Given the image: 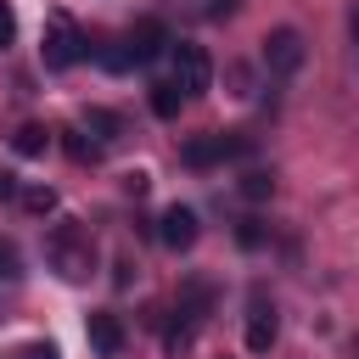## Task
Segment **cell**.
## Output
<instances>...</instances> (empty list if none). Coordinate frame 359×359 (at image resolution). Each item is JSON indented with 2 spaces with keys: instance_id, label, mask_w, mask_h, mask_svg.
<instances>
[{
  "instance_id": "6da1fadb",
  "label": "cell",
  "mask_w": 359,
  "mask_h": 359,
  "mask_svg": "<svg viewBox=\"0 0 359 359\" xmlns=\"http://www.w3.org/2000/svg\"><path fill=\"white\" fill-rule=\"evenodd\" d=\"M50 264H56L62 280H90V269H95V241H90V230H84L79 219H62V224L50 230Z\"/></svg>"
},
{
  "instance_id": "7a4b0ae2",
  "label": "cell",
  "mask_w": 359,
  "mask_h": 359,
  "mask_svg": "<svg viewBox=\"0 0 359 359\" xmlns=\"http://www.w3.org/2000/svg\"><path fill=\"white\" fill-rule=\"evenodd\" d=\"M247 151H252L247 135L208 129V135H191V140L180 146V163H185V168H213V163H224V157H247Z\"/></svg>"
},
{
  "instance_id": "3957f363",
  "label": "cell",
  "mask_w": 359,
  "mask_h": 359,
  "mask_svg": "<svg viewBox=\"0 0 359 359\" xmlns=\"http://www.w3.org/2000/svg\"><path fill=\"white\" fill-rule=\"evenodd\" d=\"M84 34H79V22L67 17V11H50V22H45V67H73V62H84Z\"/></svg>"
},
{
  "instance_id": "277c9868",
  "label": "cell",
  "mask_w": 359,
  "mask_h": 359,
  "mask_svg": "<svg viewBox=\"0 0 359 359\" xmlns=\"http://www.w3.org/2000/svg\"><path fill=\"white\" fill-rule=\"evenodd\" d=\"M174 84H180V95H208V84H213V56H208L202 45L180 39V45H174Z\"/></svg>"
},
{
  "instance_id": "5b68a950",
  "label": "cell",
  "mask_w": 359,
  "mask_h": 359,
  "mask_svg": "<svg viewBox=\"0 0 359 359\" xmlns=\"http://www.w3.org/2000/svg\"><path fill=\"white\" fill-rule=\"evenodd\" d=\"M303 56H309V50H303V34H297V28H269V34H264V67H269V73L286 79V73L303 67Z\"/></svg>"
},
{
  "instance_id": "8992f818",
  "label": "cell",
  "mask_w": 359,
  "mask_h": 359,
  "mask_svg": "<svg viewBox=\"0 0 359 359\" xmlns=\"http://www.w3.org/2000/svg\"><path fill=\"white\" fill-rule=\"evenodd\" d=\"M241 337L252 353H269L275 337H280V320H275V303L269 297H247V320H241Z\"/></svg>"
},
{
  "instance_id": "52a82bcc",
  "label": "cell",
  "mask_w": 359,
  "mask_h": 359,
  "mask_svg": "<svg viewBox=\"0 0 359 359\" xmlns=\"http://www.w3.org/2000/svg\"><path fill=\"white\" fill-rule=\"evenodd\" d=\"M196 213L185 208V202H174V208H163V219H157V241L168 247V252H191L196 247Z\"/></svg>"
},
{
  "instance_id": "ba28073f",
  "label": "cell",
  "mask_w": 359,
  "mask_h": 359,
  "mask_svg": "<svg viewBox=\"0 0 359 359\" xmlns=\"http://www.w3.org/2000/svg\"><path fill=\"white\" fill-rule=\"evenodd\" d=\"M163 45H168V28H163L157 17H146V22H135V28L123 34V56H129V67H135V62H157Z\"/></svg>"
},
{
  "instance_id": "9c48e42d",
  "label": "cell",
  "mask_w": 359,
  "mask_h": 359,
  "mask_svg": "<svg viewBox=\"0 0 359 359\" xmlns=\"http://www.w3.org/2000/svg\"><path fill=\"white\" fill-rule=\"evenodd\" d=\"M84 337H90V348H95L101 359H118V353H123V320L107 314V309H95V314L84 320Z\"/></svg>"
},
{
  "instance_id": "30bf717a",
  "label": "cell",
  "mask_w": 359,
  "mask_h": 359,
  "mask_svg": "<svg viewBox=\"0 0 359 359\" xmlns=\"http://www.w3.org/2000/svg\"><path fill=\"white\" fill-rule=\"evenodd\" d=\"M180 314L202 325V320L213 314V280H185V292H180Z\"/></svg>"
},
{
  "instance_id": "8fae6325",
  "label": "cell",
  "mask_w": 359,
  "mask_h": 359,
  "mask_svg": "<svg viewBox=\"0 0 359 359\" xmlns=\"http://www.w3.org/2000/svg\"><path fill=\"white\" fill-rule=\"evenodd\" d=\"M84 135H95V146H112V140L123 135V118L107 112V107H90V112H84Z\"/></svg>"
},
{
  "instance_id": "7c38bea8",
  "label": "cell",
  "mask_w": 359,
  "mask_h": 359,
  "mask_svg": "<svg viewBox=\"0 0 359 359\" xmlns=\"http://www.w3.org/2000/svg\"><path fill=\"white\" fill-rule=\"evenodd\" d=\"M11 151H17V157H45V151H50V129H45V123H22V129L11 135Z\"/></svg>"
},
{
  "instance_id": "4fadbf2b",
  "label": "cell",
  "mask_w": 359,
  "mask_h": 359,
  "mask_svg": "<svg viewBox=\"0 0 359 359\" xmlns=\"http://www.w3.org/2000/svg\"><path fill=\"white\" fill-rule=\"evenodd\" d=\"M191 342H196V320H174V325L163 331V348H168V359H185V353H191Z\"/></svg>"
},
{
  "instance_id": "5bb4252c",
  "label": "cell",
  "mask_w": 359,
  "mask_h": 359,
  "mask_svg": "<svg viewBox=\"0 0 359 359\" xmlns=\"http://www.w3.org/2000/svg\"><path fill=\"white\" fill-rule=\"evenodd\" d=\"M180 101H185V95H180L174 79H168V84H151V112H157V118H180Z\"/></svg>"
},
{
  "instance_id": "9a60e30c",
  "label": "cell",
  "mask_w": 359,
  "mask_h": 359,
  "mask_svg": "<svg viewBox=\"0 0 359 359\" xmlns=\"http://www.w3.org/2000/svg\"><path fill=\"white\" fill-rule=\"evenodd\" d=\"M22 208L28 213H56V191L50 185H22Z\"/></svg>"
},
{
  "instance_id": "2e32d148",
  "label": "cell",
  "mask_w": 359,
  "mask_h": 359,
  "mask_svg": "<svg viewBox=\"0 0 359 359\" xmlns=\"http://www.w3.org/2000/svg\"><path fill=\"white\" fill-rule=\"evenodd\" d=\"M275 191V174H264V168H252V174H241V196H252V202H264Z\"/></svg>"
},
{
  "instance_id": "e0dca14e",
  "label": "cell",
  "mask_w": 359,
  "mask_h": 359,
  "mask_svg": "<svg viewBox=\"0 0 359 359\" xmlns=\"http://www.w3.org/2000/svg\"><path fill=\"white\" fill-rule=\"evenodd\" d=\"M0 280H22V252H17V241H0Z\"/></svg>"
},
{
  "instance_id": "ac0fdd59",
  "label": "cell",
  "mask_w": 359,
  "mask_h": 359,
  "mask_svg": "<svg viewBox=\"0 0 359 359\" xmlns=\"http://www.w3.org/2000/svg\"><path fill=\"white\" fill-rule=\"evenodd\" d=\"M62 146H67V157H79V163H95V157H101V146H95V140H84V135H67Z\"/></svg>"
},
{
  "instance_id": "d6986e66",
  "label": "cell",
  "mask_w": 359,
  "mask_h": 359,
  "mask_svg": "<svg viewBox=\"0 0 359 359\" xmlns=\"http://www.w3.org/2000/svg\"><path fill=\"white\" fill-rule=\"evenodd\" d=\"M236 241H241V247H264V224H258V219H241V224H236Z\"/></svg>"
},
{
  "instance_id": "ffe728a7",
  "label": "cell",
  "mask_w": 359,
  "mask_h": 359,
  "mask_svg": "<svg viewBox=\"0 0 359 359\" xmlns=\"http://www.w3.org/2000/svg\"><path fill=\"white\" fill-rule=\"evenodd\" d=\"M11 39H17V11H11V6L0 0V50H6Z\"/></svg>"
},
{
  "instance_id": "44dd1931",
  "label": "cell",
  "mask_w": 359,
  "mask_h": 359,
  "mask_svg": "<svg viewBox=\"0 0 359 359\" xmlns=\"http://www.w3.org/2000/svg\"><path fill=\"white\" fill-rule=\"evenodd\" d=\"M11 196H22V185H17L11 168H0V202H11Z\"/></svg>"
},
{
  "instance_id": "7402d4cb",
  "label": "cell",
  "mask_w": 359,
  "mask_h": 359,
  "mask_svg": "<svg viewBox=\"0 0 359 359\" xmlns=\"http://www.w3.org/2000/svg\"><path fill=\"white\" fill-rule=\"evenodd\" d=\"M123 191H129V196H146V174H140V168H135V174H123Z\"/></svg>"
},
{
  "instance_id": "603a6c76",
  "label": "cell",
  "mask_w": 359,
  "mask_h": 359,
  "mask_svg": "<svg viewBox=\"0 0 359 359\" xmlns=\"http://www.w3.org/2000/svg\"><path fill=\"white\" fill-rule=\"evenodd\" d=\"M22 359H62L50 342H34V348H22Z\"/></svg>"
},
{
  "instance_id": "cb8c5ba5",
  "label": "cell",
  "mask_w": 359,
  "mask_h": 359,
  "mask_svg": "<svg viewBox=\"0 0 359 359\" xmlns=\"http://www.w3.org/2000/svg\"><path fill=\"white\" fill-rule=\"evenodd\" d=\"M348 22H353V39H359V6H353V17H348Z\"/></svg>"
}]
</instances>
